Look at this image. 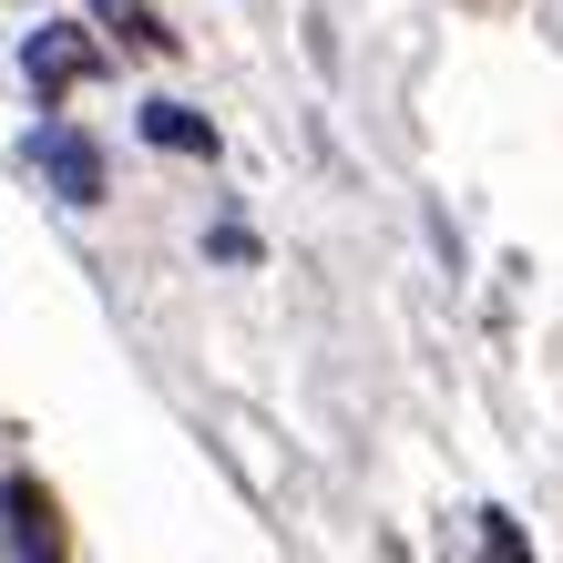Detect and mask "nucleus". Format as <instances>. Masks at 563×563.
<instances>
[{
  "label": "nucleus",
  "instance_id": "obj_1",
  "mask_svg": "<svg viewBox=\"0 0 563 563\" xmlns=\"http://www.w3.org/2000/svg\"><path fill=\"white\" fill-rule=\"evenodd\" d=\"M21 73H31V92H42V113L62 103V92H82V82H103V42H92L82 21H42L21 42Z\"/></svg>",
  "mask_w": 563,
  "mask_h": 563
},
{
  "label": "nucleus",
  "instance_id": "obj_6",
  "mask_svg": "<svg viewBox=\"0 0 563 563\" xmlns=\"http://www.w3.org/2000/svg\"><path fill=\"white\" fill-rule=\"evenodd\" d=\"M472 533H482V563H533V543H522V522H512L503 503H482V512H472Z\"/></svg>",
  "mask_w": 563,
  "mask_h": 563
},
{
  "label": "nucleus",
  "instance_id": "obj_5",
  "mask_svg": "<svg viewBox=\"0 0 563 563\" xmlns=\"http://www.w3.org/2000/svg\"><path fill=\"white\" fill-rule=\"evenodd\" d=\"M92 11H103V21H113V31H123L134 52H175V31L154 21V0H92Z\"/></svg>",
  "mask_w": 563,
  "mask_h": 563
},
{
  "label": "nucleus",
  "instance_id": "obj_4",
  "mask_svg": "<svg viewBox=\"0 0 563 563\" xmlns=\"http://www.w3.org/2000/svg\"><path fill=\"white\" fill-rule=\"evenodd\" d=\"M134 123H144V144H164V154H195V164H216V123L195 113V103H144Z\"/></svg>",
  "mask_w": 563,
  "mask_h": 563
},
{
  "label": "nucleus",
  "instance_id": "obj_2",
  "mask_svg": "<svg viewBox=\"0 0 563 563\" xmlns=\"http://www.w3.org/2000/svg\"><path fill=\"white\" fill-rule=\"evenodd\" d=\"M0 553H11V563H73V543H62V503L31 472L0 482Z\"/></svg>",
  "mask_w": 563,
  "mask_h": 563
},
{
  "label": "nucleus",
  "instance_id": "obj_3",
  "mask_svg": "<svg viewBox=\"0 0 563 563\" xmlns=\"http://www.w3.org/2000/svg\"><path fill=\"white\" fill-rule=\"evenodd\" d=\"M31 164L62 185V206H103V144H92L82 123L42 113V123H31Z\"/></svg>",
  "mask_w": 563,
  "mask_h": 563
}]
</instances>
